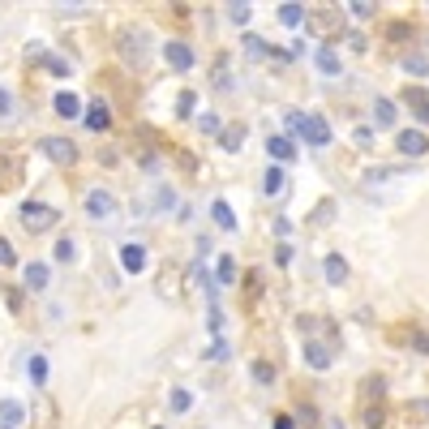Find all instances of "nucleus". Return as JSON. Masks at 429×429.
Returning <instances> with one entry per match:
<instances>
[{"mask_svg": "<svg viewBox=\"0 0 429 429\" xmlns=\"http://www.w3.org/2000/svg\"><path fill=\"white\" fill-rule=\"evenodd\" d=\"M116 43H120V60H129L133 69L146 65V56H150V35H146V26H124Z\"/></svg>", "mask_w": 429, "mask_h": 429, "instance_id": "f257e3e1", "label": "nucleus"}, {"mask_svg": "<svg viewBox=\"0 0 429 429\" xmlns=\"http://www.w3.org/2000/svg\"><path fill=\"white\" fill-rule=\"evenodd\" d=\"M56 207H43V202H22V223H26L31 232H47L56 223Z\"/></svg>", "mask_w": 429, "mask_h": 429, "instance_id": "f03ea898", "label": "nucleus"}, {"mask_svg": "<svg viewBox=\"0 0 429 429\" xmlns=\"http://www.w3.org/2000/svg\"><path fill=\"white\" fill-rule=\"evenodd\" d=\"M39 150H43L52 163H78V146H73L69 138H43Z\"/></svg>", "mask_w": 429, "mask_h": 429, "instance_id": "7ed1b4c3", "label": "nucleus"}, {"mask_svg": "<svg viewBox=\"0 0 429 429\" xmlns=\"http://www.w3.org/2000/svg\"><path fill=\"white\" fill-rule=\"evenodd\" d=\"M296 133L305 138V142H314V146H326V142H331V124H326L322 116H300Z\"/></svg>", "mask_w": 429, "mask_h": 429, "instance_id": "20e7f679", "label": "nucleus"}, {"mask_svg": "<svg viewBox=\"0 0 429 429\" xmlns=\"http://www.w3.org/2000/svg\"><path fill=\"white\" fill-rule=\"evenodd\" d=\"M395 146L403 150V155L416 159V155H425V150H429V133H425V129H403V133L395 138Z\"/></svg>", "mask_w": 429, "mask_h": 429, "instance_id": "39448f33", "label": "nucleus"}, {"mask_svg": "<svg viewBox=\"0 0 429 429\" xmlns=\"http://www.w3.org/2000/svg\"><path fill=\"white\" fill-rule=\"evenodd\" d=\"M163 56H168V65H172V69H181V73L197 65V60H193V47H189V43H181V39L168 43V47H163Z\"/></svg>", "mask_w": 429, "mask_h": 429, "instance_id": "423d86ee", "label": "nucleus"}, {"mask_svg": "<svg viewBox=\"0 0 429 429\" xmlns=\"http://www.w3.org/2000/svg\"><path fill=\"white\" fill-rule=\"evenodd\" d=\"M86 211L104 219V215H112V211H116V202H112V193H108V189H90V193H86Z\"/></svg>", "mask_w": 429, "mask_h": 429, "instance_id": "0eeeda50", "label": "nucleus"}, {"mask_svg": "<svg viewBox=\"0 0 429 429\" xmlns=\"http://www.w3.org/2000/svg\"><path fill=\"white\" fill-rule=\"evenodd\" d=\"M266 150H270V159H280V163H296V142L292 138H270Z\"/></svg>", "mask_w": 429, "mask_h": 429, "instance_id": "6e6552de", "label": "nucleus"}, {"mask_svg": "<svg viewBox=\"0 0 429 429\" xmlns=\"http://www.w3.org/2000/svg\"><path fill=\"white\" fill-rule=\"evenodd\" d=\"M322 275H326L331 284H343V280H348V262H343L339 254H326V258H322Z\"/></svg>", "mask_w": 429, "mask_h": 429, "instance_id": "1a4fd4ad", "label": "nucleus"}, {"mask_svg": "<svg viewBox=\"0 0 429 429\" xmlns=\"http://www.w3.org/2000/svg\"><path fill=\"white\" fill-rule=\"evenodd\" d=\"M403 99H408V108L416 112V120H421V124H429V99H425V90L408 86V90H403Z\"/></svg>", "mask_w": 429, "mask_h": 429, "instance_id": "9d476101", "label": "nucleus"}, {"mask_svg": "<svg viewBox=\"0 0 429 429\" xmlns=\"http://www.w3.org/2000/svg\"><path fill=\"white\" fill-rule=\"evenodd\" d=\"M56 112H60L65 120H73V116L82 112V99L73 95V90H60V95H56Z\"/></svg>", "mask_w": 429, "mask_h": 429, "instance_id": "9b49d317", "label": "nucleus"}, {"mask_svg": "<svg viewBox=\"0 0 429 429\" xmlns=\"http://www.w3.org/2000/svg\"><path fill=\"white\" fill-rule=\"evenodd\" d=\"M120 262H124V270H129V275H138V270L146 266V254H142V245H124V249H120Z\"/></svg>", "mask_w": 429, "mask_h": 429, "instance_id": "f8f14e48", "label": "nucleus"}, {"mask_svg": "<svg viewBox=\"0 0 429 429\" xmlns=\"http://www.w3.org/2000/svg\"><path fill=\"white\" fill-rule=\"evenodd\" d=\"M211 215H215V223H219L223 232H236V215H232V207H228V202H215V207H211Z\"/></svg>", "mask_w": 429, "mask_h": 429, "instance_id": "ddd939ff", "label": "nucleus"}, {"mask_svg": "<svg viewBox=\"0 0 429 429\" xmlns=\"http://www.w3.org/2000/svg\"><path fill=\"white\" fill-rule=\"evenodd\" d=\"M395 116H399V108L391 104V99H378V104H373V120H378V124H387V129H391Z\"/></svg>", "mask_w": 429, "mask_h": 429, "instance_id": "4468645a", "label": "nucleus"}, {"mask_svg": "<svg viewBox=\"0 0 429 429\" xmlns=\"http://www.w3.org/2000/svg\"><path fill=\"white\" fill-rule=\"evenodd\" d=\"M0 425H5V429H17V425H22V403H13V399L0 403Z\"/></svg>", "mask_w": 429, "mask_h": 429, "instance_id": "2eb2a0df", "label": "nucleus"}, {"mask_svg": "<svg viewBox=\"0 0 429 429\" xmlns=\"http://www.w3.org/2000/svg\"><path fill=\"white\" fill-rule=\"evenodd\" d=\"M232 280H236V262L223 254V258L215 262V284H232Z\"/></svg>", "mask_w": 429, "mask_h": 429, "instance_id": "dca6fc26", "label": "nucleus"}, {"mask_svg": "<svg viewBox=\"0 0 429 429\" xmlns=\"http://www.w3.org/2000/svg\"><path fill=\"white\" fill-rule=\"evenodd\" d=\"M86 129H108V108L104 104H90L86 108Z\"/></svg>", "mask_w": 429, "mask_h": 429, "instance_id": "f3484780", "label": "nucleus"}, {"mask_svg": "<svg viewBox=\"0 0 429 429\" xmlns=\"http://www.w3.org/2000/svg\"><path fill=\"white\" fill-rule=\"evenodd\" d=\"M26 284H31L35 292L47 288V266H43V262H31V266H26Z\"/></svg>", "mask_w": 429, "mask_h": 429, "instance_id": "a211bd4d", "label": "nucleus"}, {"mask_svg": "<svg viewBox=\"0 0 429 429\" xmlns=\"http://www.w3.org/2000/svg\"><path fill=\"white\" fill-rule=\"evenodd\" d=\"M305 361H309L314 369H326V365H331V352H326L322 343H309V348H305Z\"/></svg>", "mask_w": 429, "mask_h": 429, "instance_id": "6ab92c4d", "label": "nucleus"}, {"mask_svg": "<svg viewBox=\"0 0 429 429\" xmlns=\"http://www.w3.org/2000/svg\"><path fill=\"white\" fill-rule=\"evenodd\" d=\"M318 69H322V73H331V78L339 73V56L331 52V47H318Z\"/></svg>", "mask_w": 429, "mask_h": 429, "instance_id": "aec40b11", "label": "nucleus"}, {"mask_svg": "<svg viewBox=\"0 0 429 429\" xmlns=\"http://www.w3.org/2000/svg\"><path fill=\"white\" fill-rule=\"evenodd\" d=\"M280 22L284 26H300V22H305V9L300 5H280Z\"/></svg>", "mask_w": 429, "mask_h": 429, "instance_id": "412c9836", "label": "nucleus"}, {"mask_svg": "<svg viewBox=\"0 0 429 429\" xmlns=\"http://www.w3.org/2000/svg\"><path fill=\"white\" fill-rule=\"evenodd\" d=\"M168 408H172V412H189V408H193V395H189L185 387H176V391H172V403H168Z\"/></svg>", "mask_w": 429, "mask_h": 429, "instance_id": "4be33fe9", "label": "nucleus"}, {"mask_svg": "<svg viewBox=\"0 0 429 429\" xmlns=\"http://www.w3.org/2000/svg\"><path fill=\"white\" fill-rule=\"evenodd\" d=\"M403 69H408L412 78H429V60L425 56H403Z\"/></svg>", "mask_w": 429, "mask_h": 429, "instance_id": "5701e85b", "label": "nucleus"}, {"mask_svg": "<svg viewBox=\"0 0 429 429\" xmlns=\"http://www.w3.org/2000/svg\"><path fill=\"white\" fill-rule=\"evenodd\" d=\"M241 142H245V124H228V133H223V146H228V150H241Z\"/></svg>", "mask_w": 429, "mask_h": 429, "instance_id": "b1692460", "label": "nucleus"}, {"mask_svg": "<svg viewBox=\"0 0 429 429\" xmlns=\"http://www.w3.org/2000/svg\"><path fill=\"white\" fill-rule=\"evenodd\" d=\"M262 185H266V193H280L284 189V172L280 168H266V181Z\"/></svg>", "mask_w": 429, "mask_h": 429, "instance_id": "393cba45", "label": "nucleus"}, {"mask_svg": "<svg viewBox=\"0 0 429 429\" xmlns=\"http://www.w3.org/2000/svg\"><path fill=\"white\" fill-rule=\"evenodd\" d=\"M382 421H387V412L378 408V403H369V408H365V425L369 429H382Z\"/></svg>", "mask_w": 429, "mask_h": 429, "instance_id": "a878e982", "label": "nucleus"}, {"mask_svg": "<svg viewBox=\"0 0 429 429\" xmlns=\"http://www.w3.org/2000/svg\"><path fill=\"white\" fill-rule=\"evenodd\" d=\"M31 378L35 382H47V361L43 357H31Z\"/></svg>", "mask_w": 429, "mask_h": 429, "instance_id": "bb28decb", "label": "nucleus"}, {"mask_svg": "<svg viewBox=\"0 0 429 429\" xmlns=\"http://www.w3.org/2000/svg\"><path fill=\"white\" fill-rule=\"evenodd\" d=\"M249 13H254L249 5H232V9H228V17L236 22V26H245V22H249Z\"/></svg>", "mask_w": 429, "mask_h": 429, "instance_id": "cd10ccee", "label": "nucleus"}, {"mask_svg": "<svg viewBox=\"0 0 429 429\" xmlns=\"http://www.w3.org/2000/svg\"><path fill=\"white\" fill-rule=\"evenodd\" d=\"M155 207H159V211H172V207H176V193H172V189H159V197H155Z\"/></svg>", "mask_w": 429, "mask_h": 429, "instance_id": "c85d7f7f", "label": "nucleus"}, {"mask_svg": "<svg viewBox=\"0 0 429 429\" xmlns=\"http://www.w3.org/2000/svg\"><path fill=\"white\" fill-rule=\"evenodd\" d=\"M373 9H378V5H361V0H357V5H348L352 17H373Z\"/></svg>", "mask_w": 429, "mask_h": 429, "instance_id": "c756f323", "label": "nucleus"}, {"mask_svg": "<svg viewBox=\"0 0 429 429\" xmlns=\"http://www.w3.org/2000/svg\"><path fill=\"white\" fill-rule=\"evenodd\" d=\"M193 104H197V99H193V90H189V95L181 99V104H176V112H181V116H189V112H193Z\"/></svg>", "mask_w": 429, "mask_h": 429, "instance_id": "7c9ffc66", "label": "nucleus"}, {"mask_svg": "<svg viewBox=\"0 0 429 429\" xmlns=\"http://www.w3.org/2000/svg\"><path fill=\"white\" fill-rule=\"evenodd\" d=\"M275 262L288 266V262H292V249H288V245H280V249H275Z\"/></svg>", "mask_w": 429, "mask_h": 429, "instance_id": "2f4dec72", "label": "nucleus"}, {"mask_svg": "<svg viewBox=\"0 0 429 429\" xmlns=\"http://www.w3.org/2000/svg\"><path fill=\"white\" fill-rule=\"evenodd\" d=\"M47 69H52V73H60V78L69 73V65H65V60H56V56H47Z\"/></svg>", "mask_w": 429, "mask_h": 429, "instance_id": "473e14b6", "label": "nucleus"}, {"mask_svg": "<svg viewBox=\"0 0 429 429\" xmlns=\"http://www.w3.org/2000/svg\"><path fill=\"white\" fill-rule=\"evenodd\" d=\"M56 258H60V262H69V258H73V245H69V241H60V245H56Z\"/></svg>", "mask_w": 429, "mask_h": 429, "instance_id": "72a5a7b5", "label": "nucleus"}, {"mask_svg": "<svg viewBox=\"0 0 429 429\" xmlns=\"http://www.w3.org/2000/svg\"><path fill=\"white\" fill-rule=\"evenodd\" d=\"M254 378H258V382H270L275 373H270V365H254Z\"/></svg>", "mask_w": 429, "mask_h": 429, "instance_id": "f704fd0d", "label": "nucleus"}, {"mask_svg": "<svg viewBox=\"0 0 429 429\" xmlns=\"http://www.w3.org/2000/svg\"><path fill=\"white\" fill-rule=\"evenodd\" d=\"M348 43L357 47V52H365V35H361V31H352V35H348Z\"/></svg>", "mask_w": 429, "mask_h": 429, "instance_id": "c9c22d12", "label": "nucleus"}, {"mask_svg": "<svg viewBox=\"0 0 429 429\" xmlns=\"http://www.w3.org/2000/svg\"><path fill=\"white\" fill-rule=\"evenodd\" d=\"M0 262H5V266H17V262H13V254H9V245H5V241H0Z\"/></svg>", "mask_w": 429, "mask_h": 429, "instance_id": "e433bc0d", "label": "nucleus"}, {"mask_svg": "<svg viewBox=\"0 0 429 429\" xmlns=\"http://www.w3.org/2000/svg\"><path fill=\"white\" fill-rule=\"evenodd\" d=\"M275 429H296V425H292L288 416H275Z\"/></svg>", "mask_w": 429, "mask_h": 429, "instance_id": "4c0bfd02", "label": "nucleus"}, {"mask_svg": "<svg viewBox=\"0 0 429 429\" xmlns=\"http://www.w3.org/2000/svg\"><path fill=\"white\" fill-rule=\"evenodd\" d=\"M13 104H9V90H0V112H9Z\"/></svg>", "mask_w": 429, "mask_h": 429, "instance_id": "58836bf2", "label": "nucleus"}]
</instances>
